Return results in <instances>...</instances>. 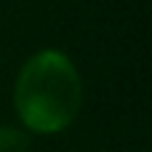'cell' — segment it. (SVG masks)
<instances>
[{"mask_svg":"<svg viewBox=\"0 0 152 152\" xmlns=\"http://www.w3.org/2000/svg\"><path fill=\"white\" fill-rule=\"evenodd\" d=\"M13 104L27 131H64L83 104V83L75 64L61 51H37L16 77Z\"/></svg>","mask_w":152,"mask_h":152,"instance_id":"obj_1","label":"cell"},{"mask_svg":"<svg viewBox=\"0 0 152 152\" xmlns=\"http://www.w3.org/2000/svg\"><path fill=\"white\" fill-rule=\"evenodd\" d=\"M0 152H29V139L13 126H0Z\"/></svg>","mask_w":152,"mask_h":152,"instance_id":"obj_2","label":"cell"}]
</instances>
